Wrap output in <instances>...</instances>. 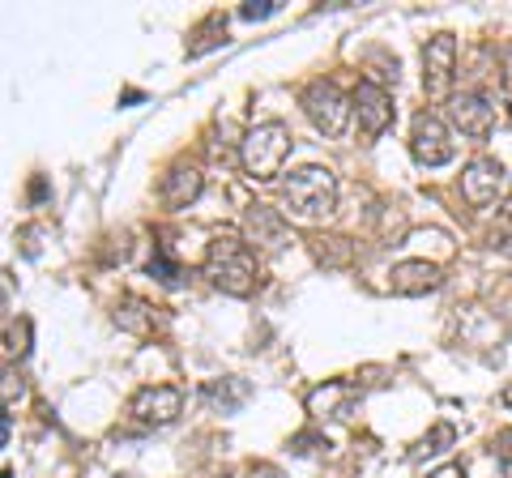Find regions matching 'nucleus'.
<instances>
[{
  "label": "nucleus",
  "instance_id": "19",
  "mask_svg": "<svg viewBox=\"0 0 512 478\" xmlns=\"http://www.w3.org/2000/svg\"><path fill=\"white\" fill-rule=\"evenodd\" d=\"M150 278H158L163 286H175L184 274H180V265H175L171 257H163V252H154V261H150Z\"/></svg>",
  "mask_w": 512,
  "mask_h": 478
},
{
  "label": "nucleus",
  "instance_id": "13",
  "mask_svg": "<svg viewBox=\"0 0 512 478\" xmlns=\"http://www.w3.org/2000/svg\"><path fill=\"white\" fill-rule=\"evenodd\" d=\"M440 265H431V261H397L393 265V274H389V286H393V295H427V291H440Z\"/></svg>",
  "mask_w": 512,
  "mask_h": 478
},
{
  "label": "nucleus",
  "instance_id": "20",
  "mask_svg": "<svg viewBox=\"0 0 512 478\" xmlns=\"http://www.w3.org/2000/svg\"><path fill=\"white\" fill-rule=\"evenodd\" d=\"M282 5L278 0H244V5H239V18L244 22H261V18H274Z\"/></svg>",
  "mask_w": 512,
  "mask_h": 478
},
{
  "label": "nucleus",
  "instance_id": "16",
  "mask_svg": "<svg viewBox=\"0 0 512 478\" xmlns=\"http://www.w3.org/2000/svg\"><path fill=\"white\" fill-rule=\"evenodd\" d=\"M150 321H154V312L141 304V299H124V304L116 308V325L128 329V333H146Z\"/></svg>",
  "mask_w": 512,
  "mask_h": 478
},
{
  "label": "nucleus",
  "instance_id": "15",
  "mask_svg": "<svg viewBox=\"0 0 512 478\" xmlns=\"http://www.w3.org/2000/svg\"><path fill=\"white\" fill-rule=\"evenodd\" d=\"M227 43V22L222 18H210L201 30H197V43H188V60H197V56H205V52H214V47H222Z\"/></svg>",
  "mask_w": 512,
  "mask_h": 478
},
{
  "label": "nucleus",
  "instance_id": "12",
  "mask_svg": "<svg viewBox=\"0 0 512 478\" xmlns=\"http://www.w3.org/2000/svg\"><path fill=\"white\" fill-rule=\"evenodd\" d=\"M201 188H205V175L197 163H171L167 175L158 180V201H163L167 210H188V205L201 197Z\"/></svg>",
  "mask_w": 512,
  "mask_h": 478
},
{
  "label": "nucleus",
  "instance_id": "5",
  "mask_svg": "<svg viewBox=\"0 0 512 478\" xmlns=\"http://www.w3.org/2000/svg\"><path fill=\"white\" fill-rule=\"evenodd\" d=\"M410 154H414V163H423V167H444L448 158H453V137H448L440 116H431V111H419V116H414Z\"/></svg>",
  "mask_w": 512,
  "mask_h": 478
},
{
  "label": "nucleus",
  "instance_id": "4",
  "mask_svg": "<svg viewBox=\"0 0 512 478\" xmlns=\"http://www.w3.org/2000/svg\"><path fill=\"white\" fill-rule=\"evenodd\" d=\"M299 103H303V116L312 120V129L325 133V137H342L350 111H355V103H350L333 82H312L308 90H303Z\"/></svg>",
  "mask_w": 512,
  "mask_h": 478
},
{
  "label": "nucleus",
  "instance_id": "2",
  "mask_svg": "<svg viewBox=\"0 0 512 478\" xmlns=\"http://www.w3.org/2000/svg\"><path fill=\"white\" fill-rule=\"evenodd\" d=\"M282 205L303 222H316V218H329L333 205H338V175L329 167H299L286 175L282 184Z\"/></svg>",
  "mask_w": 512,
  "mask_h": 478
},
{
  "label": "nucleus",
  "instance_id": "6",
  "mask_svg": "<svg viewBox=\"0 0 512 478\" xmlns=\"http://www.w3.org/2000/svg\"><path fill=\"white\" fill-rule=\"evenodd\" d=\"M350 103H355V116H359V133H363V141H376V137L393 124V99H389V90L376 86L372 77H363V82L355 86Z\"/></svg>",
  "mask_w": 512,
  "mask_h": 478
},
{
  "label": "nucleus",
  "instance_id": "8",
  "mask_svg": "<svg viewBox=\"0 0 512 478\" xmlns=\"http://www.w3.org/2000/svg\"><path fill=\"white\" fill-rule=\"evenodd\" d=\"M448 124H453L457 133L474 137V141H487L491 129H495V107L483 99V94L461 90V94L448 99Z\"/></svg>",
  "mask_w": 512,
  "mask_h": 478
},
{
  "label": "nucleus",
  "instance_id": "25",
  "mask_svg": "<svg viewBox=\"0 0 512 478\" xmlns=\"http://www.w3.org/2000/svg\"><path fill=\"white\" fill-rule=\"evenodd\" d=\"M500 402L512 410V385H504V389H500Z\"/></svg>",
  "mask_w": 512,
  "mask_h": 478
},
{
  "label": "nucleus",
  "instance_id": "18",
  "mask_svg": "<svg viewBox=\"0 0 512 478\" xmlns=\"http://www.w3.org/2000/svg\"><path fill=\"white\" fill-rule=\"evenodd\" d=\"M453 440H457L453 427H448V423H436V427H431V436L419 440V453H444Z\"/></svg>",
  "mask_w": 512,
  "mask_h": 478
},
{
  "label": "nucleus",
  "instance_id": "3",
  "mask_svg": "<svg viewBox=\"0 0 512 478\" xmlns=\"http://www.w3.org/2000/svg\"><path fill=\"white\" fill-rule=\"evenodd\" d=\"M291 146H295L291 129H286L282 120H265L239 141V163H244L252 180H274L286 163V154H291Z\"/></svg>",
  "mask_w": 512,
  "mask_h": 478
},
{
  "label": "nucleus",
  "instance_id": "24",
  "mask_svg": "<svg viewBox=\"0 0 512 478\" xmlns=\"http://www.w3.org/2000/svg\"><path fill=\"white\" fill-rule=\"evenodd\" d=\"M504 82L512 86V47H508V52H504Z\"/></svg>",
  "mask_w": 512,
  "mask_h": 478
},
{
  "label": "nucleus",
  "instance_id": "11",
  "mask_svg": "<svg viewBox=\"0 0 512 478\" xmlns=\"http://www.w3.org/2000/svg\"><path fill=\"white\" fill-rule=\"evenodd\" d=\"M244 239L265 252H282L291 244V227H286V218L274 210V205H248L244 210Z\"/></svg>",
  "mask_w": 512,
  "mask_h": 478
},
{
  "label": "nucleus",
  "instance_id": "21",
  "mask_svg": "<svg viewBox=\"0 0 512 478\" xmlns=\"http://www.w3.org/2000/svg\"><path fill=\"white\" fill-rule=\"evenodd\" d=\"M22 380L13 376V363H5V406H13V397H22Z\"/></svg>",
  "mask_w": 512,
  "mask_h": 478
},
{
  "label": "nucleus",
  "instance_id": "22",
  "mask_svg": "<svg viewBox=\"0 0 512 478\" xmlns=\"http://www.w3.org/2000/svg\"><path fill=\"white\" fill-rule=\"evenodd\" d=\"M244 478H282V470L278 466H265V461H261V466H252Z\"/></svg>",
  "mask_w": 512,
  "mask_h": 478
},
{
  "label": "nucleus",
  "instance_id": "23",
  "mask_svg": "<svg viewBox=\"0 0 512 478\" xmlns=\"http://www.w3.org/2000/svg\"><path fill=\"white\" fill-rule=\"evenodd\" d=\"M431 478H466V470H461V466H440Z\"/></svg>",
  "mask_w": 512,
  "mask_h": 478
},
{
  "label": "nucleus",
  "instance_id": "10",
  "mask_svg": "<svg viewBox=\"0 0 512 478\" xmlns=\"http://www.w3.org/2000/svg\"><path fill=\"white\" fill-rule=\"evenodd\" d=\"M453 69H457V39L453 35L427 39V47H423V90L431 94V99H444L448 94Z\"/></svg>",
  "mask_w": 512,
  "mask_h": 478
},
{
  "label": "nucleus",
  "instance_id": "17",
  "mask_svg": "<svg viewBox=\"0 0 512 478\" xmlns=\"http://www.w3.org/2000/svg\"><path fill=\"white\" fill-rule=\"evenodd\" d=\"M312 252H316V261H325V265H346L350 261V244L342 235H316Z\"/></svg>",
  "mask_w": 512,
  "mask_h": 478
},
{
  "label": "nucleus",
  "instance_id": "14",
  "mask_svg": "<svg viewBox=\"0 0 512 478\" xmlns=\"http://www.w3.org/2000/svg\"><path fill=\"white\" fill-rule=\"evenodd\" d=\"M252 397V385L239 376H227V380H210L205 385V402L210 406H222V410H239Z\"/></svg>",
  "mask_w": 512,
  "mask_h": 478
},
{
  "label": "nucleus",
  "instance_id": "7",
  "mask_svg": "<svg viewBox=\"0 0 512 478\" xmlns=\"http://www.w3.org/2000/svg\"><path fill=\"white\" fill-rule=\"evenodd\" d=\"M500 188H504V167H500V158H491V154L470 158L466 171H461V197H466V205H474V210L491 205L500 197Z\"/></svg>",
  "mask_w": 512,
  "mask_h": 478
},
{
  "label": "nucleus",
  "instance_id": "9",
  "mask_svg": "<svg viewBox=\"0 0 512 478\" xmlns=\"http://www.w3.org/2000/svg\"><path fill=\"white\" fill-rule=\"evenodd\" d=\"M180 406H184V393L175 385H146L133 393V402H128V414L141 423H154V427H167L180 419Z\"/></svg>",
  "mask_w": 512,
  "mask_h": 478
},
{
  "label": "nucleus",
  "instance_id": "1",
  "mask_svg": "<svg viewBox=\"0 0 512 478\" xmlns=\"http://www.w3.org/2000/svg\"><path fill=\"white\" fill-rule=\"evenodd\" d=\"M205 278H210L218 291L227 295H252L256 286V257L248 252V239H235V235H214L210 248H205Z\"/></svg>",
  "mask_w": 512,
  "mask_h": 478
}]
</instances>
